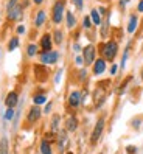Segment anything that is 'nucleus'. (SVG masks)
Masks as SVG:
<instances>
[{
	"instance_id": "1",
	"label": "nucleus",
	"mask_w": 143,
	"mask_h": 154,
	"mask_svg": "<svg viewBox=\"0 0 143 154\" xmlns=\"http://www.w3.org/2000/svg\"><path fill=\"white\" fill-rule=\"evenodd\" d=\"M117 51H118V45L114 41H109L107 44L103 45V56L107 61H112L115 58V55H117Z\"/></svg>"
},
{
	"instance_id": "2",
	"label": "nucleus",
	"mask_w": 143,
	"mask_h": 154,
	"mask_svg": "<svg viewBox=\"0 0 143 154\" xmlns=\"http://www.w3.org/2000/svg\"><path fill=\"white\" fill-rule=\"evenodd\" d=\"M62 14H64V3L58 2L53 6V22L55 23H61L62 22Z\"/></svg>"
},
{
	"instance_id": "3",
	"label": "nucleus",
	"mask_w": 143,
	"mask_h": 154,
	"mask_svg": "<svg viewBox=\"0 0 143 154\" xmlns=\"http://www.w3.org/2000/svg\"><path fill=\"white\" fill-rule=\"evenodd\" d=\"M59 55H58V51H44L42 55H41V61H42V64H55V62L58 61Z\"/></svg>"
},
{
	"instance_id": "4",
	"label": "nucleus",
	"mask_w": 143,
	"mask_h": 154,
	"mask_svg": "<svg viewBox=\"0 0 143 154\" xmlns=\"http://www.w3.org/2000/svg\"><path fill=\"white\" fill-rule=\"evenodd\" d=\"M103 129H104V119H100V120L96 122L95 129H93V132H92V137H90V142H92V143H96V142H98V139H100L101 134H103Z\"/></svg>"
},
{
	"instance_id": "5",
	"label": "nucleus",
	"mask_w": 143,
	"mask_h": 154,
	"mask_svg": "<svg viewBox=\"0 0 143 154\" xmlns=\"http://www.w3.org/2000/svg\"><path fill=\"white\" fill-rule=\"evenodd\" d=\"M84 62L87 66H90L92 62H95V47L93 45H87L84 48Z\"/></svg>"
},
{
	"instance_id": "6",
	"label": "nucleus",
	"mask_w": 143,
	"mask_h": 154,
	"mask_svg": "<svg viewBox=\"0 0 143 154\" xmlns=\"http://www.w3.org/2000/svg\"><path fill=\"white\" fill-rule=\"evenodd\" d=\"M39 117H41V109H39V106L36 104V106H33L31 109H30L26 120H28L30 123H34V122H38V120H39Z\"/></svg>"
},
{
	"instance_id": "7",
	"label": "nucleus",
	"mask_w": 143,
	"mask_h": 154,
	"mask_svg": "<svg viewBox=\"0 0 143 154\" xmlns=\"http://www.w3.org/2000/svg\"><path fill=\"white\" fill-rule=\"evenodd\" d=\"M34 75L38 78V81H45L48 73H47V69L44 66H34Z\"/></svg>"
},
{
	"instance_id": "8",
	"label": "nucleus",
	"mask_w": 143,
	"mask_h": 154,
	"mask_svg": "<svg viewBox=\"0 0 143 154\" xmlns=\"http://www.w3.org/2000/svg\"><path fill=\"white\" fill-rule=\"evenodd\" d=\"M104 100H106V94H104V89L103 87H98L95 90V106H101L104 103Z\"/></svg>"
},
{
	"instance_id": "9",
	"label": "nucleus",
	"mask_w": 143,
	"mask_h": 154,
	"mask_svg": "<svg viewBox=\"0 0 143 154\" xmlns=\"http://www.w3.org/2000/svg\"><path fill=\"white\" fill-rule=\"evenodd\" d=\"M106 70V61L104 59H96L93 62V73L95 75H101Z\"/></svg>"
},
{
	"instance_id": "10",
	"label": "nucleus",
	"mask_w": 143,
	"mask_h": 154,
	"mask_svg": "<svg viewBox=\"0 0 143 154\" xmlns=\"http://www.w3.org/2000/svg\"><path fill=\"white\" fill-rule=\"evenodd\" d=\"M17 101H19V97H17V94H16V92H10V94H8V97H6V100H5V104H6L8 107H14V106L17 104Z\"/></svg>"
},
{
	"instance_id": "11",
	"label": "nucleus",
	"mask_w": 143,
	"mask_h": 154,
	"mask_svg": "<svg viewBox=\"0 0 143 154\" xmlns=\"http://www.w3.org/2000/svg\"><path fill=\"white\" fill-rule=\"evenodd\" d=\"M41 47H42L44 51H50V50H51V38H50V34L42 36V39H41Z\"/></svg>"
},
{
	"instance_id": "12",
	"label": "nucleus",
	"mask_w": 143,
	"mask_h": 154,
	"mask_svg": "<svg viewBox=\"0 0 143 154\" xmlns=\"http://www.w3.org/2000/svg\"><path fill=\"white\" fill-rule=\"evenodd\" d=\"M20 14H22V10H20V6H17V5L13 6L11 10H8V17H10V19H13V20L19 19Z\"/></svg>"
},
{
	"instance_id": "13",
	"label": "nucleus",
	"mask_w": 143,
	"mask_h": 154,
	"mask_svg": "<svg viewBox=\"0 0 143 154\" xmlns=\"http://www.w3.org/2000/svg\"><path fill=\"white\" fill-rule=\"evenodd\" d=\"M68 101H70V106H73V107L79 106V101H81V95H79V92H72Z\"/></svg>"
},
{
	"instance_id": "14",
	"label": "nucleus",
	"mask_w": 143,
	"mask_h": 154,
	"mask_svg": "<svg viewBox=\"0 0 143 154\" xmlns=\"http://www.w3.org/2000/svg\"><path fill=\"white\" fill-rule=\"evenodd\" d=\"M8 149H10V143H8L6 137L0 139V154H8Z\"/></svg>"
},
{
	"instance_id": "15",
	"label": "nucleus",
	"mask_w": 143,
	"mask_h": 154,
	"mask_svg": "<svg viewBox=\"0 0 143 154\" xmlns=\"http://www.w3.org/2000/svg\"><path fill=\"white\" fill-rule=\"evenodd\" d=\"M76 126H78L76 119H75V117H70V119L67 120V123H65V128H67V131H75V129H76Z\"/></svg>"
},
{
	"instance_id": "16",
	"label": "nucleus",
	"mask_w": 143,
	"mask_h": 154,
	"mask_svg": "<svg viewBox=\"0 0 143 154\" xmlns=\"http://www.w3.org/2000/svg\"><path fill=\"white\" fill-rule=\"evenodd\" d=\"M90 19H92V22H93L95 25H100V23H101L100 13H98L96 10H92V13H90Z\"/></svg>"
},
{
	"instance_id": "17",
	"label": "nucleus",
	"mask_w": 143,
	"mask_h": 154,
	"mask_svg": "<svg viewBox=\"0 0 143 154\" xmlns=\"http://www.w3.org/2000/svg\"><path fill=\"white\" fill-rule=\"evenodd\" d=\"M44 22H45V13L44 11H39L38 13V16H36V26H41V25H44Z\"/></svg>"
},
{
	"instance_id": "18",
	"label": "nucleus",
	"mask_w": 143,
	"mask_h": 154,
	"mask_svg": "<svg viewBox=\"0 0 143 154\" xmlns=\"http://www.w3.org/2000/svg\"><path fill=\"white\" fill-rule=\"evenodd\" d=\"M135 26H137V16H131V22L128 25V31L134 33V31H135Z\"/></svg>"
},
{
	"instance_id": "19",
	"label": "nucleus",
	"mask_w": 143,
	"mask_h": 154,
	"mask_svg": "<svg viewBox=\"0 0 143 154\" xmlns=\"http://www.w3.org/2000/svg\"><path fill=\"white\" fill-rule=\"evenodd\" d=\"M41 152H42V154H51V148H50V143H48V142L44 140V142L41 143Z\"/></svg>"
},
{
	"instance_id": "20",
	"label": "nucleus",
	"mask_w": 143,
	"mask_h": 154,
	"mask_svg": "<svg viewBox=\"0 0 143 154\" xmlns=\"http://www.w3.org/2000/svg\"><path fill=\"white\" fill-rule=\"evenodd\" d=\"M75 23H76V20H75L73 14H72L70 11H67V26H68V28H73Z\"/></svg>"
},
{
	"instance_id": "21",
	"label": "nucleus",
	"mask_w": 143,
	"mask_h": 154,
	"mask_svg": "<svg viewBox=\"0 0 143 154\" xmlns=\"http://www.w3.org/2000/svg\"><path fill=\"white\" fill-rule=\"evenodd\" d=\"M33 101H34V104H44L47 101V98H45V95H36L34 98H33Z\"/></svg>"
},
{
	"instance_id": "22",
	"label": "nucleus",
	"mask_w": 143,
	"mask_h": 154,
	"mask_svg": "<svg viewBox=\"0 0 143 154\" xmlns=\"http://www.w3.org/2000/svg\"><path fill=\"white\" fill-rule=\"evenodd\" d=\"M17 45H19V39H17V38H13V39L10 41V44H8V50L13 51L14 48H17Z\"/></svg>"
},
{
	"instance_id": "23",
	"label": "nucleus",
	"mask_w": 143,
	"mask_h": 154,
	"mask_svg": "<svg viewBox=\"0 0 143 154\" xmlns=\"http://www.w3.org/2000/svg\"><path fill=\"white\" fill-rule=\"evenodd\" d=\"M58 125H59V115H55L51 120V129L53 131H58Z\"/></svg>"
},
{
	"instance_id": "24",
	"label": "nucleus",
	"mask_w": 143,
	"mask_h": 154,
	"mask_svg": "<svg viewBox=\"0 0 143 154\" xmlns=\"http://www.w3.org/2000/svg\"><path fill=\"white\" fill-rule=\"evenodd\" d=\"M55 42L59 45L62 42V33L61 31H55Z\"/></svg>"
},
{
	"instance_id": "25",
	"label": "nucleus",
	"mask_w": 143,
	"mask_h": 154,
	"mask_svg": "<svg viewBox=\"0 0 143 154\" xmlns=\"http://www.w3.org/2000/svg\"><path fill=\"white\" fill-rule=\"evenodd\" d=\"M36 50H38V48H36V45H28V56H34L36 55Z\"/></svg>"
},
{
	"instance_id": "26",
	"label": "nucleus",
	"mask_w": 143,
	"mask_h": 154,
	"mask_svg": "<svg viewBox=\"0 0 143 154\" xmlns=\"http://www.w3.org/2000/svg\"><path fill=\"white\" fill-rule=\"evenodd\" d=\"M13 115H14V109H13V107H10V109L6 111V114H5V119H6V120H11Z\"/></svg>"
},
{
	"instance_id": "27",
	"label": "nucleus",
	"mask_w": 143,
	"mask_h": 154,
	"mask_svg": "<svg viewBox=\"0 0 143 154\" xmlns=\"http://www.w3.org/2000/svg\"><path fill=\"white\" fill-rule=\"evenodd\" d=\"M64 143H65V134L62 132V135H61V139H59V148H61V149L64 148Z\"/></svg>"
},
{
	"instance_id": "28",
	"label": "nucleus",
	"mask_w": 143,
	"mask_h": 154,
	"mask_svg": "<svg viewBox=\"0 0 143 154\" xmlns=\"http://www.w3.org/2000/svg\"><path fill=\"white\" fill-rule=\"evenodd\" d=\"M90 25H92V22H90V17L86 16V17H84V26H86V28H90Z\"/></svg>"
},
{
	"instance_id": "29",
	"label": "nucleus",
	"mask_w": 143,
	"mask_h": 154,
	"mask_svg": "<svg viewBox=\"0 0 143 154\" xmlns=\"http://www.w3.org/2000/svg\"><path fill=\"white\" fill-rule=\"evenodd\" d=\"M126 59H128V50L124 51V55H123V59H121V67H124V64H126Z\"/></svg>"
},
{
	"instance_id": "30",
	"label": "nucleus",
	"mask_w": 143,
	"mask_h": 154,
	"mask_svg": "<svg viewBox=\"0 0 143 154\" xmlns=\"http://www.w3.org/2000/svg\"><path fill=\"white\" fill-rule=\"evenodd\" d=\"M73 3H75L78 8H83V0H73Z\"/></svg>"
},
{
	"instance_id": "31",
	"label": "nucleus",
	"mask_w": 143,
	"mask_h": 154,
	"mask_svg": "<svg viewBox=\"0 0 143 154\" xmlns=\"http://www.w3.org/2000/svg\"><path fill=\"white\" fill-rule=\"evenodd\" d=\"M117 70H118V67H117V66L114 64V66L111 67V73H112V75H115V73H117Z\"/></svg>"
},
{
	"instance_id": "32",
	"label": "nucleus",
	"mask_w": 143,
	"mask_h": 154,
	"mask_svg": "<svg viewBox=\"0 0 143 154\" xmlns=\"http://www.w3.org/2000/svg\"><path fill=\"white\" fill-rule=\"evenodd\" d=\"M137 10H138L140 13H143V0H140V2H138V6H137Z\"/></svg>"
},
{
	"instance_id": "33",
	"label": "nucleus",
	"mask_w": 143,
	"mask_h": 154,
	"mask_svg": "<svg viewBox=\"0 0 143 154\" xmlns=\"http://www.w3.org/2000/svg\"><path fill=\"white\" fill-rule=\"evenodd\" d=\"M83 62H84L83 56H76V64H83Z\"/></svg>"
},
{
	"instance_id": "34",
	"label": "nucleus",
	"mask_w": 143,
	"mask_h": 154,
	"mask_svg": "<svg viewBox=\"0 0 143 154\" xmlns=\"http://www.w3.org/2000/svg\"><path fill=\"white\" fill-rule=\"evenodd\" d=\"M23 31H25V26H23V25H20V26H17V33H20V34H22Z\"/></svg>"
},
{
	"instance_id": "35",
	"label": "nucleus",
	"mask_w": 143,
	"mask_h": 154,
	"mask_svg": "<svg viewBox=\"0 0 143 154\" xmlns=\"http://www.w3.org/2000/svg\"><path fill=\"white\" fill-rule=\"evenodd\" d=\"M128 154H135V148H128Z\"/></svg>"
},
{
	"instance_id": "36",
	"label": "nucleus",
	"mask_w": 143,
	"mask_h": 154,
	"mask_svg": "<svg viewBox=\"0 0 143 154\" xmlns=\"http://www.w3.org/2000/svg\"><path fill=\"white\" fill-rule=\"evenodd\" d=\"M50 109H51V103H48V104L45 106V112H50Z\"/></svg>"
},
{
	"instance_id": "37",
	"label": "nucleus",
	"mask_w": 143,
	"mask_h": 154,
	"mask_svg": "<svg viewBox=\"0 0 143 154\" xmlns=\"http://www.w3.org/2000/svg\"><path fill=\"white\" fill-rule=\"evenodd\" d=\"M79 48H81V47H79V45H78V44H76V45H75V47H73V50H75V51H79Z\"/></svg>"
},
{
	"instance_id": "38",
	"label": "nucleus",
	"mask_w": 143,
	"mask_h": 154,
	"mask_svg": "<svg viewBox=\"0 0 143 154\" xmlns=\"http://www.w3.org/2000/svg\"><path fill=\"white\" fill-rule=\"evenodd\" d=\"M33 2H34V3H38V5H39V3H42V2H44V0H33Z\"/></svg>"
},
{
	"instance_id": "39",
	"label": "nucleus",
	"mask_w": 143,
	"mask_h": 154,
	"mask_svg": "<svg viewBox=\"0 0 143 154\" xmlns=\"http://www.w3.org/2000/svg\"><path fill=\"white\" fill-rule=\"evenodd\" d=\"M126 2H129V0H121V5H124V3H126Z\"/></svg>"
}]
</instances>
